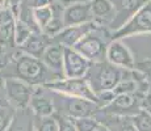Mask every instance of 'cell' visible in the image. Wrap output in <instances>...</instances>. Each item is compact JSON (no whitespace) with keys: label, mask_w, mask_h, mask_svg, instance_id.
I'll return each mask as SVG.
<instances>
[{"label":"cell","mask_w":151,"mask_h":131,"mask_svg":"<svg viewBox=\"0 0 151 131\" xmlns=\"http://www.w3.org/2000/svg\"><path fill=\"white\" fill-rule=\"evenodd\" d=\"M96 26L97 25L95 24L93 21L87 22V24H82V25L65 26V28L51 39L57 43H60L63 47H74L87 33L93 30Z\"/></svg>","instance_id":"12"},{"label":"cell","mask_w":151,"mask_h":131,"mask_svg":"<svg viewBox=\"0 0 151 131\" xmlns=\"http://www.w3.org/2000/svg\"><path fill=\"white\" fill-rule=\"evenodd\" d=\"M1 75L4 77L20 79L32 87H42L49 81L60 79L43 64L41 59L30 57L21 51L12 54L9 64L1 71Z\"/></svg>","instance_id":"1"},{"label":"cell","mask_w":151,"mask_h":131,"mask_svg":"<svg viewBox=\"0 0 151 131\" xmlns=\"http://www.w3.org/2000/svg\"><path fill=\"white\" fill-rule=\"evenodd\" d=\"M146 109H147V110H149V112L151 113V107H146Z\"/></svg>","instance_id":"34"},{"label":"cell","mask_w":151,"mask_h":131,"mask_svg":"<svg viewBox=\"0 0 151 131\" xmlns=\"http://www.w3.org/2000/svg\"><path fill=\"white\" fill-rule=\"evenodd\" d=\"M130 69H124L120 67L112 64L108 60L103 62H95L91 63L88 71L86 74V79L88 80L91 88L95 93L104 92V91H112L127 74Z\"/></svg>","instance_id":"2"},{"label":"cell","mask_w":151,"mask_h":131,"mask_svg":"<svg viewBox=\"0 0 151 131\" xmlns=\"http://www.w3.org/2000/svg\"><path fill=\"white\" fill-rule=\"evenodd\" d=\"M91 62L72 47H65L63 52V77H84Z\"/></svg>","instance_id":"10"},{"label":"cell","mask_w":151,"mask_h":131,"mask_svg":"<svg viewBox=\"0 0 151 131\" xmlns=\"http://www.w3.org/2000/svg\"><path fill=\"white\" fill-rule=\"evenodd\" d=\"M62 20L65 26L82 25L93 21L91 1H79L66 5L62 11Z\"/></svg>","instance_id":"11"},{"label":"cell","mask_w":151,"mask_h":131,"mask_svg":"<svg viewBox=\"0 0 151 131\" xmlns=\"http://www.w3.org/2000/svg\"><path fill=\"white\" fill-rule=\"evenodd\" d=\"M146 1H149V0H110L116 11V17L110 24L109 29L114 31L118 28H121L132 17V14L137 9H139Z\"/></svg>","instance_id":"13"},{"label":"cell","mask_w":151,"mask_h":131,"mask_svg":"<svg viewBox=\"0 0 151 131\" xmlns=\"http://www.w3.org/2000/svg\"><path fill=\"white\" fill-rule=\"evenodd\" d=\"M42 88L49 89L51 92H57L60 94L83 97L96 104V93L91 88L88 80L84 77H60L57 80L49 81L43 84Z\"/></svg>","instance_id":"6"},{"label":"cell","mask_w":151,"mask_h":131,"mask_svg":"<svg viewBox=\"0 0 151 131\" xmlns=\"http://www.w3.org/2000/svg\"><path fill=\"white\" fill-rule=\"evenodd\" d=\"M74 122L76 125L78 131H112L104 122H100L97 118H93V115L74 119Z\"/></svg>","instance_id":"20"},{"label":"cell","mask_w":151,"mask_h":131,"mask_svg":"<svg viewBox=\"0 0 151 131\" xmlns=\"http://www.w3.org/2000/svg\"><path fill=\"white\" fill-rule=\"evenodd\" d=\"M130 121L137 131H151V113L146 107H142L139 112L132 115Z\"/></svg>","instance_id":"21"},{"label":"cell","mask_w":151,"mask_h":131,"mask_svg":"<svg viewBox=\"0 0 151 131\" xmlns=\"http://www.w3.org/2000/svg\"><path fill=\"white\" fill-rule=\"evenodd\" d=\"M32 13H33V19L36 21L37 26L40 28V30H42L54 17L55 7L54 4L45 5V7H36V8H32Z\"/></svg>","instance_id":"19"},{"label":"cell","mask_w":151,"mask_h":131,"mask_svg":"<svg viewBox=\"0 0 151 131\" xmlns=\"http://www.w3.org/2000/svg\"><path fill=\"white\" fill-rule=\"evenodd\" d=\"M34 131H58V122L55 115L47 117H36V122L33 126Z\"/></svg>","instance_id":"24"},{"label":"cell","mask_w":151,"mask_h":131,"mask_svg":"<svg viewBox=\"0 0 151 131\" xmlns=\"http://www.w3.org/2000/svg\"><path fill=\"white\" fill-rule=\"evenodd\" d=\"M4 80H5V77L1 75V72H0V89H3L4 88Z\"/></svg>","instance_id":"33"},{"label":"cell","mask_w":151,"mask_h":131,"mask_svg":"<svg viewBox=\"0 0 151 131\" xmlns=\"http://www.w3.org/2000/svg\"><path fill=\"white\" fill-rule=\"evenodd\" d=\"M14 110L9 106H0V131H7L12 125Z\"/></svg>","instance_id":"26"},{"label":"cell","mask_w":151,"mask_h":131,"mask_svg":"<svg viewBox=\"0 0 151 131\" xmlns=\"http://www.w3.org/2000/svg\"><path fill=\"white\" fill-rule=\"evenodd\" d=\"M54 7H55V5H54ZM62 11H60L59 13H57V9H55V14H54L53 19H51V21L41 30L45 36L53 38V37H55L63 28H65V24H63V20H62Z\"/></svg>","instance_id":"22"},{"label":"cell","mask_w":151,"mask_h":131,"mask_svg":"<svg viewBox=\"0 0 151 131\" xmlns=\"http://www.w3.org/2000/svg\"><path fill=\"white\" fill-rule=\"evenodd\" d=\"M32 33H33V29L25 21L19 19L16 21V28H14V45L21 46L22 43L29 38V36H30Z\"/></svg>","instance_id":"23"},{"label":"cell","mask_w":151,"mask_h":131,"mask_svg":"<svg viewBox=\"0 0 151 131\" xmlns=\"http://www.w3.org/2000/svg\"><path fill=\"white\" fill-rule=\"evenodd\" d=\"M143 107V94L135 93H121L114 96L110 102L104 106L103 112L105 114L118 115V117H132Z\"/></svg>","instance_id":"7"},{"label":"cell","mask_w":151,"mask_h":131,"mask_svg":"<svg viewBox=\"0 0 151 131\" xmlns=\"http://www.w3.org/2000/svg\"><path fill=\"white\" fill-rule=\"evenodd\" d=\"M63 52H65V47L60 43H57L51 39L41 57L43 64L58 77H63Z\"/></svg>","instance_id":"14"},{"label":"cell","mask_w":151,"mask_h":131,"mask_svg":"<svg viewBox=\"0 0 151 131\" xmlns=\"http://www.w3.org/2000/svg\"><path fill=\"white\" fill-rule=\"evenodd\" d=\"M16 16L9 7L0 9V45L5 47L14 46V28Z\"/></svg>","instance_id":"15"},{"label":"cell","mask_w":151,"mask_h":131,"mask_svg":"<svg viewBox=\"0 0 151 131\" xmlns=\"http://www.w3.org/2000/svg\"><path fill=\"white\" fill-rule=\"evenodd\" d=\"M54 115L58 122V131H78L74 119L65 117V115L57 114V113H54Z\"/></svg>","instance_id":"27"},{"label":"cell","mask_w":151,"mask_h":131,"mask_svg":"<svg viewBox=\"0 0 151 131\" xmlns=\"http://www.w3.org/2000/svg\"><path fill=\"white\" fill-rule=\"evenodd\" d=\"M112 41V34L106 31L104 26H96L93 30L87 33L72 49L83 55L91 63L106 60V47Z\"/></svg>","instance_id":"3"},{"label":"cell","mask_w":151,"mask_h":131,"mask_svg":"<svg viewBox=\"0 0 151 131\" xmlns=\"http://www.w3.org/2000/svg\"><path fill=\"white\" fill-rule=\"evenodd\" d=\"M4 89L7 98L14 109H27L30 102L34 87L16 77H5Z\"/></svg>","instance_id":"8"},{"label":"cell","mask_w":151,"mask_h":131,"mask_svg":"<svg viewBox=\"0 0 151 131\" xmlns=\"http://www.w3.org/2000/svg\"><path fill=\"white\" fill-rule=\"evenodd\" d=\"M106 60L124 69H134L135 59L124 39H112L106 47Z\"/></svg>","instance_id":"9"},{"label":"cell","mask_w":151,"mask_h":131,"mask_svg":"<svg viewBox=\"0 0 151 131\" xmlns=\"http://www.w3.org/2000/svg\"><path fill=\"white\" fill-rule=\"evenodd\" d=\"M8 7V0H0V9H4Z\"/></svg>","instance_id":"32"},{"label":"cell","mask_w":151,"mask_h":131,"mask_svg":"<svg viewBox=\"0 0 151 131\" xmlns=\"http://www.w3.org/2000/svg\"><path fill=\"white\" fill-rule=\"evenodd\" d=\"M110 118L114 121L113 123H105L112 131H137L133 126L130 117H118V115H110L108 114Z\"/></svg>","instance_id":"25"},{"label":"cell","mask_w":151,"mask_h":131,"mask_svg":"<svg viewBox=\"0 0 151 131\" xmlns=\"http://www.w3.org/2000/svg\"><path fill=\"white\" fill-rule=\"evenodd\" d=\"M58 1L66 7L68 4H74V3H79V1H89V0H58Z\"/></svg>","instance_id":"31"},{"label":"cell","mask_w":151,"mask_h":131,"mask_svg":"<svg viewBox=\"0 0 151 131\" xmlns=\"http://www.w3.org/2000/svg\"><path fill=\"white\" fill-rule=\"evenodd\" d=\"M50 42H51V38L45 36L42 31H33L29 36V38L21 46H19V49L24 54H28L30 57L41 59L43 51L46 50V47L49 46Z\"/></svg>","instance_id":"18"},{"label":"cell","mask_w":151,"mask_h":131,"mask_svg":"<svg viewBox=\"0 0 151 131\" xmlns=\"http://www.w3.org/2000/svg\"><path fill=\"white\" fill-rule=\"evenodd\" d=\"M51 92V91H50ZM54 94V106L55 113L65 115L71 119H79L86 117H92L97 113L99 106L93 101H89L83 97H74V96L60 94L57 92H51Z\"/></svg>","instance_id":"4"},{"label":"cell","mask_w":151,"mask_h":131,"mask_svg":"<svg viewBox=\"0 0 151 131\" xmlns=\"http://www.w3.org/2000/svg\"><path fill=\"white\" fill-rule=\"evenodd\" d=\"M29 107L32 109L36 117H47V115H53L55 113L54 101L45 94L42 87H37L33 91Z\"/></svg>","instance_id":"17"},{"label":"cell","mask_w":151,"mask_h":131,"mask_svg":"<svg viewBox=\"0 0 151 131\" xmlns=\"http://www.w3.org/2000/svg\"><path fill=\"white\" fill-rule=\"evenodd\" d=\"M135 69H138L145 77V80L149 84H151V60H146V62L135 63Z\"/></svg>","instance_id":"28"},{"label":"cell","mask_w":151,"mask_h":131,"mask_svg":"<svg viewBox=\"0 0 151 131\" xmlns=\"http://www.w3.org/2000/svg\"><path fill=\"white\" fill-rule=\"evenodd\" d=\"M93 22L97 26L109 28L116 17V11L110 0H89Z\"/></svg>","instance_id":"16"},{"label":"cell","mask_w":151,"mask_h":131,"mask_svg":"<svg viewBox=\"0 0 151 131\" xmlns=\"http://www.w3.org/2000/svg\"><path fill=\"white\" fill-rule=\"evenodd\" d=\"M11 58H12V54H9V47L0 45V72L9 64Z\"/></svg>","instance_id":"29"},{"label":"cell","mask_w":151,"mask_h":131,"mask_svg":"<svg viewBox=\"0 0 151 131\" xmlns=\"http://www.w3.org/2000/svg\"><path fill=\"white\" fill-rule=\"evenodd\" d=\"M53 0H30V7L36 8V7H45V5H51Z\"/></svg>","instance_id":"30"},{"label":"cell","mask_w":151,"mask_h":131,"mask_svg":"<svg viewBox=\"0 0 151 131\" xmlns=\"http://www.w3.org/2000/svg\"><path fill=\"white\" fill-rule=\"evenodd\" d=\"M142 34H151V0L135 11L121 28L112 31V39H125Z\"/></svg>","instance_id":"5"}]
</instances>
